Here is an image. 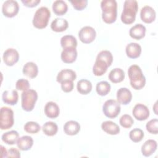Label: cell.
Listing matches in <instances>:
<instances>
[{"mask_svg": "<svg viewBox=\"0 0 158 158\" xmlns=\"http://www.w3.org/2000/svg\"><path fill=\"white\" fill-rule=\"evenodd\" d=\"M128 75L131 87L139 90L144 88L146 84V78L141 68L137 65H131L128 70Z\"/></svg>", "mask_w": 158, "mask_h": 158, "instance_id": "3957f363", "label": "cell"}, {"mask_svg": "<svg viewBox=\"0 0 158 158\" xmlns=\"http://www.w3.org/2000/svg\"><path fill=\"white\" fill-rule=\"evenodd\" d=\"M127 56L131 59H136L140 56L141 47L136 43H130L127 45L125 49Z\"/></svg>", "mask_w": 158, "mask_h": 158, "instance_id": "ffe728a7", "label": "cell"}, {"mask_svg": "<svg viewBox=\"0 0 158 158\" xmlns=\"http://www.w3.org/2000/svg\"><path fill=\"white\" fill-rule=\"evenodd\" d=\"M96 90L99 95L104 96L107 95L110 92V85L107 81H102L97 83L96 86Z\"/></svg>", "mask_w": 158, "mask_h": 158, "instance_id": "d6a6232c", "label": "cell"}, {"mask_svg": "<svg viewBox=\"0 0 158 158\" xmlns=\"http://www.w3.org/2000/svg\"><path fill=\"white\" fill-rule=\"evenodd\" d=\"M120 125L125 128H130L134 123L133 118L128 114L123 115L119 120Z\"/></svg>", "mask_w": 158, "mask_h": 158, "instance_id": "d590c367", "label": "cell"}, {"mask_svg": "<svg viewBox=\"0 0 158 158\" xmlns=\"http://www.w3.org/2000/svg\"><path fill=\"white\" fill-rule=\"evenodd\" d=\"M77 78L75 72L71 69H63L59 72L57 75L56 80L58 83H61L64 81L71 80L74 81Z\"/></svg>", "mask_w": 158, "mask_h": 158, "instance_id": "44dd1931", "label": "cell"}, {"mask_svg": "<svg viewBox=\"0 0 158 158\" xmlns=\"http://www.w3.org/2000/svg\"><path fill=\"white\" fill-rule=\"evenodd\" d=\"M68 27L67 20L62 18H56L51 23V28L56 32H62L66 30Z\"/></svg>", "mask_w": 158, "mask_h": 158, "instance_id": "cb8c5ba5", "label": "cell"}, {"mask_svg": "<svg viewBox=\"0 0 158 158\" xmlns=\"http://www.w3.org/2000/svg\"><path fill=\"white\" fill-rule=\"evenodd\" d=\"M77 89L78 92L81 94H88L92 90V84L90 81L81 79L77 82Z\"/></svg>", "mask_w": 158, "mask_h": 158, "instance_id": "f546056e", "label": "cell"}, {"mask_svg": "<svg viewBox=\"0 0 158 158\" xmlns=\"http://www.w3.org/2000/svg\"><path fill=\"white\" fill-rule=\"evenodd\" d=\"M158 120L157 118H154L149 120L146 125V128L147 131L151 133L157 135L158 133Z\"/></svg>", "mask_w": 158, "mask_h": 158, "instance_id": "8d00e7d4", "label": "cell"}, {"mask_svg": "<svg viewBox=\"0 0 158 158\" xmlns=\"http://www.w3.org/2000/svg\"><path fill=\"white\" fill-rule=\"evenodd\" d=\"M19 138V134L17 131L11 130L4 133L2 136L1 139L3 142L7 144L12 145L17 142L18 139Z\"/></svg>", "mask_w": 158, "mask_h": 158, "instance_id": "f1b7e54d", "label": "cell"}, {"mask_svg": "<svg viewBox=\"0 0 158 158\" xmlns=\"http://www.w3.org/2000/svg\"><path fill=\"white\" fill-rule=\"evenodd\" d=\"M144 134L142 130L139 128H134L130 131L129 137L134 143L140 142L144 138Z\"/></svg>", "mask_w": 158, "mask_h": 158, "instance_id": "836d02e7", "label": "cell"}, {"mask_svg": "<svg viewBox=\"0 0 158 158\" xmlns=\"http://www.w3.org/2000/svg\"><path fill=\"white\" fill-rule=\"evenodd\" d=\"M96 36L95 30L89 26H85L81 28L78 32V37L80 40L85 44L92 43Z\"/></svg>", "mask_w": 158, "mask_h": 158, "instance_id": "30bf717a", "label": "cell"}, {"mask_svg": "<svg viewBox=\"0 0 158 158\" xmlns=\"http://www.w3.org/2000/svg\"><path fill=\"white\" fill-rule=\"evenodd\" d=\"M121 107L120 103L114 99L107 100L102 106V112L108 118H114L120 112Z\"/></svg>", "mask_w": 158, "mask_h": 158, "instance_id": "ba28073f", "label": "cell"}, {"mask_svg": "<svg viewBox=\"0 0 158 158\" xmlns=\"http://www.w3.org/2000/svg\"><path fill=\"white\" fill-rule=\"evenodd\" d=\"M102 19L108 24L115 22L117 16V3L115 0H103L101 2Z\"/></svg>", "mask_w": 158, "mask_h": 158, "instance_id": "7a4b0ae2", "label": "cell"}, {"mask_svg": "<svg viewBox=\"0 0 158 158\" xmlns=\"http://www.w3.org/2000/svg\"><path fill=\"white\" fill-rule=\"evenodd\" d=\"M44 114L50 118H57L60 113V109L58 105L52 101L48 102L44 106Z\"/></svg>", "mask_w": 158, "mask_h": 158, "instance_id": "2e32d148", "label": "cell"}, {"mask_svg": "<svg viewBox=\"0 0 158 158\" xmlns=\"http://www.w3.org/2000/svg\"><path fill=\"white\" fill-rule=\"evenodd\" d=\"M146 30V27L143 25L138 23L130 29L129 35L132 38L139 40L144 37Z\"/></svg>", "mask_w": 158, "mask_h": 158, "instance_id": "d6986e66", "label": "cell"}, {"mask_svg": "<svg viewBox=\"0 0 158 158\" xmlns=\"http://www.w3.org/2000/svg\"><path fill=\"white\" fill-rule=\"evenodd\" d=\"M157 102H156V103L154 104V106H153V109H154V113H155L156 115L158 114H157V110H156V109H157Z\"/></svg>", "mask_w": 158, "mask_h": 158, "instance_id": "ee69618b", "label": "cell"}, {"mask_svg": "<svg viewBox=\"0 0 158 158\" xmlns=\"http://www.w3.org/2000/svg\"><path fill=\"white\" fill-rule=\"evenodd\" d=\"M50 17L51 12L49 9L44 6L41 7L36 10L34 14L33 25L38 29L44 28L47 27Z\"/></svg>", "mask_w": 158, "mask_h": 158, "instance_id": "5b68a950", "label": "cell"}, {"mask_svg": "<svg viewBox=\"0 0 158 158\" xmlns=\"http://www.w3.org/2000/svg\"><path fill=\"white\" fill-rule=\"evenodd\" d=\"M80 130V125L78 122L74 120L67 122L64 125V133L70 136L77 135Z\"/></svg>", "mask_w": 158, "mask_h": 158, "instance_id": "603a6c76", "label": "cell"}, {"mask_svg": "<svg viewBox=\"0 0 158 158\" xmlns=\"http://www.w3.org/2000/svg\"><path fill=\"white\" fill-rule=\"evenodd\" d=\"M2 99L7 104L14 106L16 104L19 99V94L16 90H6L2 93Z\"/></svg>", "mask_w": 158, "mask_h": 158, "instance_id": "e0dca14e", "label": "cell"}, {"mask_svg": "<svg viewBox=\"0 0 158 158\" xmlns=\"http://www.w3.org/2000/svg\"><path fill=\"white\" fill-rule=\"evenodd\" d=\"M156 13L154 9L149 6H145L141 9L140 17L143 22L146 23H151L156 19Z\"/></svg>", "mask_w": 158, "mask_h": 158, "instance_id": "4fadbf2b", "label": "cell"}, {"mask_svg": "<svg viewBox=\"0 0 158 158\" xmlns=\"http://www.w3.org/2000/svg\"><path fill=\"white\" fill-rule=\"evenodd\" d=\"M138 2L135 0H126L123 4V9L121 14V20L125 24H131L135 20L138 12Z\"/></svg>", "mask_w": 158, "mask_h": 158, "instance_id": "277c9868", "label": "cell"}, {"mask_svg": "<svg viewBox=\"0 0 158 158\" xmlns=\"http://www.w3.org/2000/svg\"><path fill=\"white\" fill-rule=\"evenodd\" d=\"M60 44L63 49L67 48H77V41L72 35H65L60 39Z\"/></svg>", "mask_w": 158, "mask_h": 158, "instance_id": "4dcf8cb0", "label": "cell"}, {"mask_svg": "<svg viewBox=\"0 0 158 158\" xmlns=\"http://www.w3.org/2000/svg\"><path fill=\"white\" fill-rule=\"evenodd\" d=\"M30 85L28 81L24 78L19 79L15 83V88L17 90L20 91H27L30 89Z\"/></svg>", "mask_w": 158, "mask_h": 158, "instance_id": "74e56055", "label": "cell"}, {"mask_svg": "<svg viewBox=\"0 0 158 158\" xmlns=\"http://www.w3.org/2000/svg\"><path fill=\"white\" fill-rule=\"evenodd\" d=\"M22 72L24 75L30 78H34L38 75V68L35 63L28 62L23 65Z\"/></svg>", "mask_w": 158, "mask_h": 158, "instance_id": "7402d4cb", "label": "cell"}, {"mask_svg": "<svg viewBox=\"0 0 158 158\" xmlns=\"http://www.w3.org/2000/svg\"><path fill=\"white\" fill-rule=\"evenodd\" d=\"M70 3L72 4L75 9L77 10H82L88 4L87 0H80V1H70Z\"/></svg>", "mask_w": 158, "mask_h": 158, "instance_id": "f35d334b", "label": "cell"}, {"mask_svg": "<svg viewBox=\"0 0 158 158\" xmlns=\"http://www.w3.org/2000/svg\"><path fill=\"white\" fill-rule=\"evenodd\" d=\"M113 62L112 53L107 50H103L98 54L93 67V73L95 76H102L107 71Z\"/></svg>", "mask_w": 158, "mask_h": 158, "instance_id": "6da1fadb", "label": "cell"}, {"mask_svg": "<svg viewBox=\"0 0 158 158\" xmlns=\"http://www.w3.org/2000/svg\"><path fill=\"white\" fill-rule=\"evenodd\" d=\"M42 130L43 133L49 136H52L55 135L58 131L57 125L53 122H47L42 127Z\"/></svg>", "mask_w": 158, "mask_h": 158, "instance_id": "1f68e13d", "label": "cell"}, {"mask_svg": "<svg viewBox=\"0 0 158 158\" xmlns=\"http://www.w3.org/2000/svg\"><path fill=\"white\" fill-rule=\"evenodd\" d=\"M19 10L18 2L14 0H7L4 2L2 6V12L4 16L7 17H13L15 16Z\"/></svg>", "mask_w": 158, "mask_h": 158, "instance_id": "9c48e42d", "label": "cell"}, {"mask_svg": "<svg viewBox=\"0 0 158 158\" xmlns=\"http://www.w3.org/2000/svg\"><path fill=\"white\" fill-rule=\"evenodd\" d=\"M41 129L40 125L36 122L30 121L27 122L24 125V130L31 134L38 133Z\"/></svg>", "mask_w": 158, "mask_h": 158, "instance_id": "e575fe53", "label": "cell"}, {"mask_svg": "<svg viewBox=\"0 0 158 158\" xmlns=\"http://www.w3.org/2000/svg\"><path fill=\"white\" fill-rule=\"evenodd\" d=\"M14 123V112L8 107H2L0 111V128L7 130Z\"/></svg>", "mask_w": 158, "mask_h": 158, "instance_id": "52a82bcc", "label": "cell"}, {"mask_svg": "<svg viewBox=\"0 0 158 158\" xmlns=\"http://www.w3.org/2000/svg\"><path fill=\"white\" fill-rule=\"evenodd\" d=\"M134 117L139 121L146 120L149 116V110L148 107L143 104H136L132 110Z\"/></svg>", "mask_w": 158, "mask_h": 158, "instance_id": "8fae6325", "label": "cell"}, {"mask_svg": "<svg viewBox=\"0 0 158 158\" xmlns=\"http://www.w3.org/2000/svg\"><path fill=\"white\" fill-rule=\"evenodd\" d=\"M52 7L54 13L57 15H63L68 10L67 3L62 0L55 1L52 4Z\"/></svg>", "mask_w": 158, "mask_h": 158, "instance_id": "83f0119b", "label": "cell"}, {"mask_svg": "<svg viewBox=\"0 0 158 158\" xmlns=\"http://www.w3.org/2000/svg\"><path fill=\"white\" fill-rule=\"evenodd\" d=\"M7 157H16V158H19L20 157V152L19 151L18 149L14 148H11L7 151Z\"/></svg>", "mask_w": 158, "mask_h": 158, "instance_id": "60d3db41", "label": "cell"}, {"mask_svg": "<svg viewBox=\"0 0 158 158\" xmlns=\"http://www.w3.org/2000/svg\"><path fill=\"white\" fill-rule=\"evenodd\" d=\"M38 99L37 92L31 89L23 91L21 94V104L22 109L27 111H31L35 106Z\"/></svg>", "mask_w": 158, "mask_h": 158, "instance_id": "8992f818", "label": "cell"}, {"mask_svg": "<svg viewBox=\"0 0 158 158\" xmlns=\"http://www.w3.org/2000/svg\"><path fill=\"white\" fill-rule=\"evenodd\" d=\"M117 99L120 104L127 105L132 99L131 92L127 88H120L117 92Z\"/></svg>", "mask_w": 158, "mask_h": 158, "instance_id": "9a60e30c", "label": "cell"}, {"mask_svg": "<svg viewBox=\"0 0 158 158\" xmlns=\"http://www.w3.org/2000/svg\"><path fill=\"white\" fill-rule=\"evenodd\" d=\"M125 78V72L120 68L112 69L109 74V79L114 83H118L122 81Z\"/></svg>", "mask_w": 158, "mask_h": 158, "instance_id": "4316f807", "label": "cell"}, {"mask_svg": "<svg viewBox=\"0 0 158 158\" xmlns=\"http://www.w3.org/2000/svg\"><path fill=\"white\" fill-rule=\"evenodd\" d=\"M157 142L154 139H148L141 146L142 154L145 157H149L156 151Z\"/></svg>", "mask_w": 158, "mask_h": 158, "instance_id": "ac0fdd59", "label": "cell"}, {"mask_svg": "<svg viewBox=\"0 0 158 158\" xmlns=\"http://www.w3.org/2000/svg\"><path fill=\"white\" fill-rule=\"evenodd\" d=\"M73 83L71 80L64 81L61 83V89L65 93L71 92L73 89Z\"/></svg>", "mask_w": 158, "mask_h": 158, "instance_id": "ab89813d", "label": "cell"}, {"mask_svg": "<svg viewBox=\"0 0 158 158\" xmlns=\"http://www.w3.org/2000/svg\"><path fill=\"white\" fill-rule=\"evenodd\" d=\"M2 59L4 63L6 65L12 66L19 61V54L16 49L9 48L4 51Z\"/></svg>", "mask_w": 158, "mask_h": 158, "instance_id": "7c38bea8", "label": "cell"}, {"mask_svg": "<svg viewBox=\"0 0 158 158\" xmlns=\"http://www.w3.org/2000/svg\"><path fill=\"white\" fill-rule=\"evenodd\" d=\"M40 0H22L23 5L28 7H34L40 3Z\"/></svg>", "mask_w": 158, "mask_h": 158, "instance_id": "b9f144b4", "label": "cell"}, {"mask_svg": "<svg viewBox=\"0 0 158 158\" xmlns=\"http://www.w3.org/2000/svg\"><path fill=\"white\" fill-rule=\"evenodd\" d=\"M1 157H7V151H6V148L3 146H1Z\"/></svg>", "mask_w": 158, "mask_h": 158, "instance_id": "7bdbcfd3", "label": "cell"}, {"mask_svg": "<svg viewBox=\"0 0 158 158\" xmlns=\"http://www.w3.org/2000/svg\"><path fill=\"white\" fill-rule=\"evenodd\" d=\"M101 128L106 133L111 135H117L120 131L118 125L112 121L103 122L101 124Z\"/></svg>", "mask_w": 158, "mask_h": 158, "instance_id": "d4e9b609", "label": "cell"}, {"mask_svg": "<svg viewBox=\"0 0 158 158\" xmlns=\"http://www.w3.org/2000/svg\"><path fill=\"white\" fill-rule=\"evenodd\" d=\"M61 59L66 64L74 62L77 57V51L75 48H67L63 49L61 52Z\"/></svg>", "mask_w": 158, "mask_h": 158, "instance_id": "5bb4252c", "label": "cell"}, {"mask_svg": "<svg viewBox=\"0 0 158 158\" xmlns=\"http://www.w3.org/2000/svg\"><path fill=\"white\" fill-rule=\"evenodd\" d=\"M33 144V139L30 136H23L19 138L17 142L19 149L21 151H28L30 149Z\"/></svg>", "mask_w": 158, "mask_h": 158, "instance_id": "484cf974", "label": "cell"}]
</instances>
